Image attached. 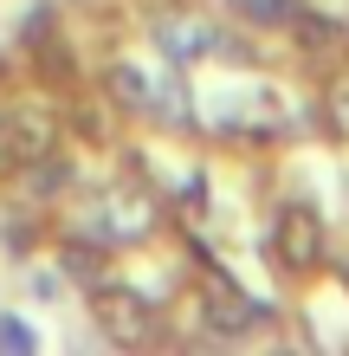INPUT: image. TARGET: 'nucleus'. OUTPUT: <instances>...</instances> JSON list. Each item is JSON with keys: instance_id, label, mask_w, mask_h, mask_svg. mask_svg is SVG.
Here are the masks:
<instances>
[{"instance_id": "20e7f679", "label": "nucleus", "mask_w": 349, "mask_h": 356, "mask_svg": "<svg viewBox=\"0 0 349 356\" xmlns=\"http://www.w3.org/2000/svg\"><path fill=\"white\" fill-rule=\"evenodd\" d=\"M110 85L123 91V104H142V91H149V85H142V72H117Z\"/></svg>"}, {"instance_id": "f257e3e1", "label": "nucleus", "mask_w": 349, "mask_h": 356, "mask_svg": "<svg viewBox=\"0 0 349 356\" xmlns=\"http://www.w3.org/2000/svg\"><path fill=\"white\" fill-rule=\"evenodd\" d=\"M155 46L175 58V65H188V58H207V52H220L227 39H220L207 19H162L155 26Z\"/></svg>"}, {"instance_id": "f03ea898", "label": "nucleus", "mask_w": 349, "mask_h": 356, "mask_svg": "<svg viewBox=\"0 0 349 356\" xmlns=\"http://www.w3.org/2000/svg\"><path fill=\"white\" fill-rule=\"evenodd\" d=\"M130 305L136 298H104V305H97V318H104L117 337H142V311H130Z\"/></svg>"}, {"instance_id": "39448f33", "label": "nucleus", "mask_w": 349, "mask_h": 356, "mask_svg": "<svg viewBox=\"0 0 349 356\" xmlns=\"http://www.w3.org/2000/svg\"><path fill=\"white\" fill-rule=\"evenodd\" d=\"M337 130H349V91L337 97Z\"/></svg>"}, {"instance_id": "7ed1b4c3", "label": "nucleus", "mask_w": 349, "mask_h": 356, "mask_svg": "<svg viewBox=\"0 0 349 356\" xmlns=\"http://www.w3.org/2000/svg\"><path fill=\"white\" fill-rule=\"evenodd\" d=\"M39 337H33V330L26 324H19V318H0V350H19V356H26Z\"/></svg>"}]
</instances>
